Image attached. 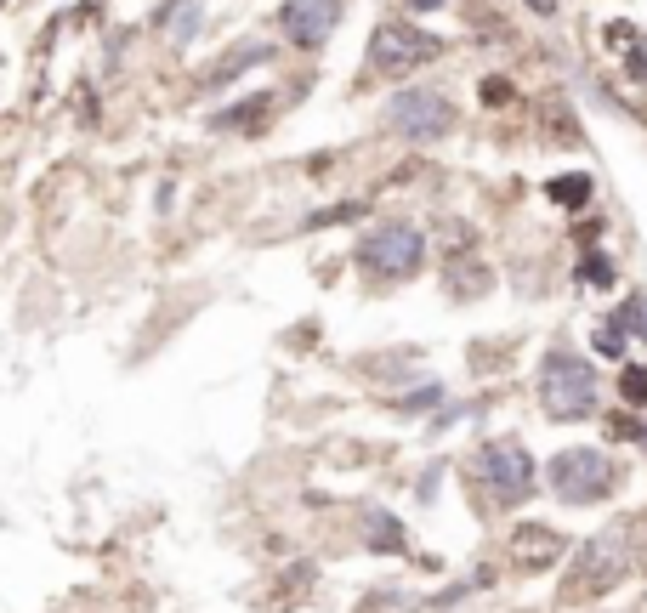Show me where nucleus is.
Returning a JSON list of instances; mask_svg holds the SVG:
<instances>
[{"mask_svg":"<svg viewBox=\"0 0 647 613\" xmlns=\"http://www.w3.org/2000/svg\"><path fill=\"white\" fill-rule=\"evenodd\" d=\"M562 557V534L545 523H523L517 534H511V562L523 568V574H540V568H551V562Z\"/></svg>","mask_w":647,"mask_h":613,"instance_id":"nucleus-9","label":"nucleus"},{"mask_svg":"<svg viewBox=\"0 0 647 613\" xmlns=\"http://www.w3.org/2000/svg\"><path fill=\"white\" fill-rule=\"evenodd\" d=\"M596 369L579 358V352L557 347V352H545V364H540V403H545V415L551 421H585V415H596Z\"/></svg>","mask_w":647,"mask_h":613,"instance_id":"nucleus-2","label":"nucleus"},{"mask_svg":"<svg viewBox=\"0 0 647 613\" xmlns=\"http://www.w3.org/2000/svg\"><path fill=\"white\" fill-rule=\"evenodd\" d=\"M443 392L438 386H426V392H409V398H403V409H420V403H426V409H432V403H438Z\"/></svg>","mask_w":647,"mask_h":613,"instance_id":"nucleus-19","label":"nucleus"},{"mask_svg":"<svg viewBox=\"0 0 647 613\" xmlns=\"http://www.w3.org/2000/svg\"><path fill=\"white\" fill-rule=\"evenodd\" d=\"M335 23H341V0H284L279 6V29L307 52H318L335 35Z\"/></svg>","mask_w":647,"mask_h":613,"instance_id":"nucleus-8","label":"nucleus"},{"mask_svg":"<svg viewBox=\"0 0 647 613\" xmlns=\"http://www.w3.org/2000/svg\"><path fill=\"white\" fill-rule=\"evenodd\" d=\"M483 483H489L500 500H528L534 494V455H528L517 438H494L483 449Z\"/></svg>","mask_w":647,"mask_h":613,"instance_id":"nucleus-7","label":"nucleus"},{"mask_svg":"<svg viewBox=\"0 0 647 613\" xmlns=\"http://www.w3.org/2000/svg\"><path fill=\"white\" fill-rule=\"evenodd\" d=\"M579 279H585V284H613V262H608V256H585Z\"/></svg>","mask_w":647,"mask_h":613,"instance_id":"nucleus-18","label":"nucleus"},{"mask_svg":"<svg viewBox=\"0 0 647 613\" xmlns=\"http://www.w3.org/2000/svg\"><path fill=\"white\" fill-rule=\"evenodd\" d=\"M528 6H534L540 18H551V12H557V0H528Z\"/></svg>","mask_w":647,"mask_h":613,"instance_id":"nucleus-21","label":"nucleus"},{"mask_svg":"<svg viewBox=\"0 0 647 613\" xmlns=\"http://www.w3.org/2000/svg\"><path fill=\"white\" fill-rule=\"evenodd\" d=\"M375 551H403V528L392 517H375Z\"/></svg>","mask_w":647,"mask_h":613,"instance_id":"nucleus-17","label":"nucleus"},{"mask_svg":"<svg viewBox=\"0 0 647 613\" xmlns=\"http://www.w3.org/2000/svg\"><path fill=\"white\" fill-rule=\"evenodd\" d=\"M551 199H557V205H568V211H579V205H585V199H591V182H585V176H557V182H551Z\"/></svg>","mask_w":647,"mask_h":613,"instance_id":"nucleus-15","label":"nucleus"},{"mask_svg":"<svg viewBox=\"0 0 647 613\" xmlns=\"http://www.w3.org/2000/svg\"><path fill=\"white\" fill-rule=\"evenodd\" d=\"M199 12H205L199 0H171V6H165V18H159L165 40H171V46H188L193 29H199Z\"/></svg>","mask_w":647,"mask_h":613,"instance_id":"nucleus-11","label":"nucleus"},{"mask_svg":"<svg viewBox=\"0 0 647 613\" xmlns=\"http://www.w3.org/2000/svg\"><path fill=\"white\" fill-rule=\"evenodd\" d=\"M619 398L630 409H647V364H625L619 369Z\"/></svg>","mask_w":647,"mask_h":613,"instance_id":"nucleus-14","label":"nucleus"},{"mask_svg":"<svg viewBox=\"0 0 647 613\" xmlns=\"http://www.w3.org/2000/svg\"><path fill=\"white\" fill-rule=\"evenodd\" d=\"M438 52H443V40L415 29V23H381V29L369 35V69L381 74V80H403V74H415L420 63H432Z\"/></svg>","mask_w":647,"mask_h":613,"instance_id":"nucleus-5","label":"nucleus"},{"mask_svg":"<svg viewBox=\"0 0 647 613\" xmlns=\"http://www.w3.org/2000/svg\"><path fill=\"white\" fill-rule=\"evenodd\" d=\"M630 574V545L625 534H591L574 551L568 574H562V602H596L602 591H613Z\"/></svg>","mask_w":647,"mask_h":613,"instance_id":"nucleus-3","label":"nucleus"},{"mask_svg":"<svg viewBox=\"0 0 647 613\" xmlns=\"http://www.w3.org/2000/svg\"><path fill=\"white\" fill-rule=\"evenodd\" d=\"M426 262V233L409 222H381L358 239V267L369 279H409Z\"/></svg>","mask_w":647,"mask_h":613,"instance_id":"nucleus-4","label":"nucleus"},{"mask_svg":"<svg viewBox=\"0 0 647 613\" xmlns=\"http://www.w3.org/2000/svg\"><path fill=\"white\" fill-rule=\"evenodd\" d=\"M551 494H557L562 506H602L613 489H619V460L608 449H591V443H579V449H562L551 466Z\"/></svg>","mask_w":647,"mask_h":613,"instance_id":"nucleus-1","label":"nucleus"},{"mask_svg":"<svg viewBox=\"0 0 647 613\" xmlns=\"http://www.w3.org/2000/svg\"><path fill=\"white\" fill-rule=\"evenodd\" d=\"M449 296H483V290H489V267L477 262V256H455V262H449Z\"/></svg>","mask_w":647,"mask_h":613,"instance_id":"nucleus-10","label":"nucleus"},{"mask_svg":"<svg viewBox=\"0 0 647 613\" xmlns=\"http://www.w3.org/2000/svg\"><path fill=\"white\" fill-rule=\"evenodd\" d=\"M415 6H443V0H415Z\"/></svg>","mask_w":647,"mask_h":613,"instance_id":"nucleus-22","label":"nucleus"},{"mask_svg":"<svg viewBox=\"0 0 647 613\" xmlns=\"http://www.w3.org/2000/svg\"><path fill=\"white\" fill-rule=\"evenodd\" d=\"M596 352H602V358H619V352H625V330H619V318H613V324H596Z\"/></svg>","mask_w":647,"mask_h":613,"instance_id":"nucleus-16","label":"nucleus"},{"mask_svg":"<svg viewBox=\"0 0 647 613\" xmlns=\"http://www.w3.org/2000/svg\"><path fill=\"white\" fill-rule=\"evenodd\" d=\"M386 125H392L398 137H409V142H443L449 131H455V103H449L443 91L415 86V91H403V97L386 103Z\"/></svg>","mask_w":647,"mask_h":613,"instance_id":"nucleus-6","label":"nucleus"},{"mask_svg":"<svg viewBox=\"0 0 647 613\" xmlns=\"http://www.w3.org/2000/svg\"><path fill=\"white\" fill-rule=\"evenodd\" d=\"M642 443H647V432H642Z\"/></svg>","mask_w":647,"mask_h":613,"instance_id":"nucleus-23","label":"nucleus"},{"mask_svg":"<svg viewBox=\"0 0 647 613\" xmlns=\"http://www.w3.org/2000/svg\"><path fill=\"white\" fill-rule=\"evenodd\" d=\"M273 114V97H245V103H233L216 114V125L222 131H262V120Z\"/></svg>","mask_w":647,"mask_h":613,"instance_id":"nucleus-12","label":"nucleus"},{"mask_svg":"<svg viewBox=\"0 0 647 613\" xmlns=\"http://www.w3.org/2000/svg\"><path fill=\"white\" fill-rule=\"evenodd\" d=\"M250 63H267V46H239V52H228L216 69L205 74V86H228L239 69H250Z\"/></svg>","mask_w":647,"mask_h":613,"instance_id":"nucleus-13","label":"nucleus"},{"mask_svg":"<svg viewBox=\"0 0 647 613\" xmlns=\"http://www.w3.org/2000/svg\"><path fill=\"white\" fill-rule=\"evenodd\" d=\"M483 97H489V103H506V97H511V86H500V80H489V86H483Z\"/></svg>","mask_w":647,"mask_h":613,"instance_id":"nucleus-20","label":"nucleus"}]
</instances>
